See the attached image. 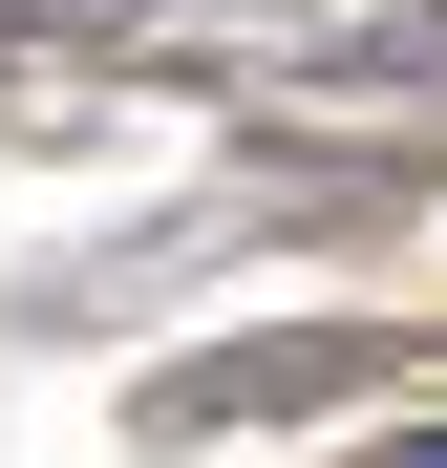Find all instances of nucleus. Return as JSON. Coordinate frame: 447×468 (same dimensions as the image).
Instances as JSON below:
<instances>
[{
  "label": "nucleus",
  "instance_id": "1",
  "mask_svg": "<svg viewBox=\"0 0 447 468\" xmlns=\"http://www.w3.org/2000/svg\"><path fill=\"white\" fill-rule=\"evenodd\" d=\"M426 468H447V447H426Z\"/></svg>",
  "mask_w": 447,
  "mask_h": 468
}]
</instances>
